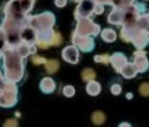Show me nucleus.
<instances>
[{
    "instance_id": "f257e3e1",
    "label": "nucleus",
    "mask_w": 149,
    "mask_h": 127,
    "mask_svg": "<svg viewBox=\"0 0 149 127\" xmlns=\"http://www.w3.org/2000/svg\"><path fill=\"white\" fill-rule=\"evenodd\" d=\"M100 25L92 23L89 18H81L74 31V34L78 36H97L100 33Z\"/></svg>"
},
{
    "instance_id": "f03ea898",
    "label": "nucleus",
    "mask_w": 149,
    "mask_h": 127,
    "mask_svg": "<svg viewBox=\"0 0 149 127\" xmlns=\"http://www.w3.org/2000/svg\"><path fill=\"white\" fill-rule=\"evenodd\" d=\"M96 6L95 0H81V3L74 12V17L76 19H81V18H89L92 13H94Z\"/></svg>"
},
{
    "instance_id": "7ed1b4c3",
    "label": "nucleus",
    "mask_w": 149,
    "mask_h": 127,
    "mask_svg": "<svg viewBox=\"0 0 149 127\" xmlns=\"http://www.w3.org/2000/svg\"><path fill=\"white\" fill-rule=\"evenodd\" d=\"M72 43L85 52H90L95 46L94 38L88 37V36H78V34H74V33L72 36Z\"/></svg>"
},
{
    "instance_id": "20e7f679",
    "label": "nucleus",
    "mask_w": 149,
    "mask_h": 127,
    "mask_svg": "<svg viewBox=\"0 0 149 127\" xmlns=\"http://www.w3.org/2000/svg\"><path fill=\"white\" fill-rule=\"evenodd\" d=\"M134 65L137 69V72H146L149 69V61L147 58V52L143 50H136L134 52Z\"/></svg>"
},
{
    "instance_id": "39448f33",
    "label": "nucleus",
    "mask_w": 149,
    "mask_h": 127,
    "mask_svg": "<svg viewBox=\"0 0 149 127\" xmlns=\"http://www.w3.org/2000/svg\"><path fill=\"white\" fill-rule=\"evenodd\" d=\"M132 43L134 44V46L136 48V50H143L147 46V44L149 43L148 42V33L144 30H141V29L137 27Z\"/></svg>"
},
{
    "instance_id": "423d86ee",
    "label": "nucleus",
    "mask_w": 149,
    "mask_h": 127,
    "mask_svg": "<svg viewBox=\"0 0 149 127\" xmlns=\"http://www.w3.org/2000/svg\"><path fill=\"white\" fill-rule=\"evenodd\" d=\"M62 56H63V58L66 61V62H69V63H71V64H76V63H78V49H77V46L76 45H73V46H66L64 50H63V52H62Z\"/></svg>"
},
{
    "instance_id": "0eeeda50",
    "label": "nucleus",
    "mask_w": 149,
    "mask_h": 127,
    "mask_svg": "<svg viewBox=\"0 0 149 127\" xmlns=\"http://www.w3.org/2000/svg\"><path fill=\"white\" fill-rule=\"evenodd\" d=\"M124 15H125V8L115 7L114 11L109 14L108 22L111 23V24H115V25H123Z\"/></svg>"
},
{
    "instance_id": "6e6552de",
    "label": "nucleus",
    "mask_w": 149,
    "mask_h": 127,
    "mask_svg": "<svg viewBox=\"0 0 149 127\" xmlns=\"http://www.w3.org/2000/svg\"><path fill=\"white\" fill-rule=\"evenodd\" d=\"M110 62L113 64V67L115 68V70L117 72H121L122 68L128 63V60L125 57V55L121 52H115L113 56H110Z\"/></svg>"
},
{
    "instance_id": "1a4fd4ad",
    "label": "nucleus",
    "mask_w": 149,
    "mask_h": 127,
    "mask_svg": "<svg viewBox=\"0 0 149 127\" xmlns=\"http://www.w3.org/2000/svg\"><path fill=\"white\" fill-rule=\"evenodd\" d=\"M121 74L123 77L125 79H134L137 75V69L134 65V63H127L122 70H121Z\"/></svg>"
},
{
    "instance_id": "9d476101",
    "label": "nucleus",
    "mask_w": 149,
    "mask_h": 127,
    "mask_svg": "<svg viewBox=\"0 0 149 127\" xmlns=\"http://www.w3.org/2000/svg\"><path fill=\"white\" fill-rule=\"evenodd\" d=\"M136 30H137V26L136 27H124L123 26L122 30H121V38L124 42H127V43L132 42L133 38H134V34H135Z\"/></svg>"
},
{
    "instance_id": "9b49d317",
    "label": "nucleus",
    "mask_w": 149,
    "mask_h": 127,
    "mask_svg": "<svg viewBox=\"0 0 149 127\" xmlns=\"http://www.w3.org/2000/svg\"><path fill=\"white\" fill-rule=\"evenodd\" d=\"M54 88H56V84H54L53 80L50 79V77H46V79H44L40 82V89H42L43 93L50 94V93H52L54 90Z\"/></svg>"
},
{
    "instance_id": "f8f14e48",
    "label": "nucleus",
    "mask_w": 149,
    "mask_h": 127,
    "mask_svg": "<svg viewBox=\"0 0 149 127\" xmlns=\"http://www.w3.org/2000/svg\"><path fill=\"white\" fill-rule=\"evenodd\" d=\"M86 92L88 94H90L91 96H96L101 93V84L94 80L89 81L88 86H86Z\"/></svg>"
},
{
    "instance_id": "ddd939ff",
    "label": "nucleus",
    "mask_w": 149,
    "mask_h": 127,
    "mask_svg": "<svg viewBox=\"0 0 149 127\" xmlns=\"http://www.w3.org/2000/svg\"><path fill=\"white\" fill-rule=\"evenodd\" d=\"M101 36H102V39H104L108 43H111V42H114L116 39V33H115L114 30H111V29L103 30V32H102Z\"/></svg>"
},
{
    "instance_id": "4468645a",
    "label": "nucleus",
    "mask_w": 149,
    "mask_h": 127,
    "mask_svg": "<svg viewBox=\"0 0 149 127\" xmlns=\"http://www.w3.org/2000/svg\"><path fill=\"white\" fill-rule=\"evenodd\" d=\"M149 25V13H143L139 17V19H137V24L136 26L141 30H146L147 26Z\"/></svg>"
},
{
    "instance_id": "2eb2a0df",
    "label": "nucleus",
    "mask_w": 149,
    "mask_h": 127,
    "mask_svg": "<svg viewBox=\"0 0 149 127\" xmlns=\"http://www.w3.org/2000/svg\"><path fill=\"white\" fill-rule=\"evenodd\" d=\"M58 68H59V63L57 61H54V60L46 61V63H45V69H46V71L49 72V74H53V72H56L58 70Z\"/></svg>"
},
{
    "instance_id": "dca6fc26",
    "label": "nucleus",
    "mask_w": 149,
    "mask_h": 127,
    "mask_svg": "<svg viewBox=\"0 0 149 127\" xmlns=\"http://www.w3.org/2000/svg\"><path fill=\"white\" fill-rule=\"evenodd\" d=\"M91 120H92V122H94L95 125H102L105 121V115H104L103 112L97 111V112H95L94 114H92Z\"/></svg>"
},
{
    "instance_id": "f3484780",
    "label": "nucleus",
    "mask_w": 149,
    "mask_h": 127,
    "mask_svg": "<svg viewBox=\"0 0 149 127\" xmlns=\"http://www.w3.org/2000/svg\"><path fill=\"white\" fill-rule=\"evenodd\" d=\"M82 77L84 81H91L96 77V72L92 70V69H85L83 72H82Z\"/></svg>"
},
{
    "instance_id": "a211bd4d",
    "label": "nucleus",
    "mask_w": 149,
    "mask_h": 127,
    "mask_svg": "<svg viewBox=\"0 0 149 127\" xmlns=\"http://www.w3.org/2000/svg\"><path fill=\"white\" fill-rule=\"evenodd\" d=\"M139 92H140V94H141L142 96H144V98L149 96V82H143V83H141V86H140V88H139Z\"/></svg>"
},
{
    "instance_id": "6ab92c4d",
    "label": "nucleus",
    "mask_w": 149,
    "mask_h": 127,
    "mask_svg": "<svg viewBox=\"0 0 149 127\" xmlns=\"http://www.w3.org/2000/svg\"><path fill=\"white\" fill-rule=\"evenodd\" d=\"M95 61L98 62V63H104V64H108L110 62V56L109 55H97L95 57Z\"/></svg>"
},
{
    "instance_id": "aec40b11",
    "label": "nucleus",
    "mask_w": 149,
    "mask_h": 127,
    "mask_svg": "<svg viewBox=\"0 0 149 127\" xmlns=\"http://www.w3.org/2000/svg\"><path fill=\"white\" fill-rule=\"evenodd\" d=\"M74 88L72 87V86H66L64 89H63V93H64V95L65 96H68V98H71V96H73L74 95Z\"/></svg>"
},
{
    "instance_id": "412c9836",
    "label": "nucleus",
    "mask_w": 149,
    "mask_h": 127,
    "mask_svg": "<svg viewBox=\"0 0 149 127\" xmlns=\"http://www.w3.org/2000/svg\"><path fill=\"white\" fill-rule=\"evenodd\" d=\"M110 92L113 93L114 95H118L122 92V87L120 84H113V86H111V88H110Z\"/></svg>"
},
{
    "instance_id": "4be33fe9",
    "label": "nucleus",
    "mask_w": 149,
    "mask_h": 127,
    "mask_svg": "<svg viewBox=\"0 0 149 127\" xmlns=\"http://www.w3.org/2000/svg\"><path fill=\"white\" fill-rule=\"evenodd\" d=\"M33 63L36 64H42V63H46V60L43 57H34L33 58Z\"/></svg>"
},
{
    "instance_id": "5701e85b",
    "label": "nucleus",
    "mask_w": 149,
    "mask_h": 127,
    "mask_svg": "<svg viewBox=\"0 0 149 127\" xmlns=\"http://www.w3.org/2000/svg\"><path fill=\"white\" fill-rule=\"evenodd\" d=\"M118 126H120V127H129V126H132V125H130L129 122H121Z\"/></svg>"
},
{
    "instance_id": "b1692460",
    "label": "nucleus",
    "mask_w": 149,
    "mask_h": 127,
    "mask_svg": "<svg viewBox=\"0 0 149 127\" xmlns=\"http://www.w3.org/2000/svg\"><path fill=\"white\" fill-rule=\"evenodd\" d=\"M125 96H127V99H128V100H132L134 95H133L132 93H127V95H125Z\"/></svg>"
},
{
    "instance_id": "393cba45",
    "label": "nucleus",
    "mask_w": 149,
    "mask_h": 127,
    "mask_svg": "<svg viewBox=\"0 0 149 127\" xmlns=\"http://www.w3.org/2000/svg\"><path fill=\"white\" fill-rule=\"evenodd\" d=\"M144 31H146V32H147V33H148V36H149V25H148V26H147V29H146V30H144Z\"/></svg>"
}]
</instances>
